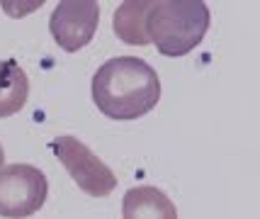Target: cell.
Here are the masks:
<instances>
[{"mask_svg":"<svg viewBox=\"0 0 260 219\" xmlns=\"http://www.w3.org/2000/svg\"><path fill=\"white\" fill-rule=\"evenodd\" d=\"M122 219H178V209L163 190L139 185L126 190L122 200Z\"/></svg>","mask_w":260,"mask_h":219,"instance_id":"6","label":"cell"},{"mask_svg":"<svg viewBox=\"0 0 260 219\" xmlns=\"http://www.w3.org/2000/svg\"><path fill=\"white\" fill-rule=\"evenodd\" d=\"M153 0H126L114 10V35L122 42L134 46H146L151 44L146 35V15L151 10Z\"/></svg>","mask_w":260,"mask_h":219,"instance_id":"8","label":"cell"},{"mask_svg":"<svg viewBox=\"0 0 260 219\" xmlns=\"http://www.w3.org/2000/svg\"><path fill=\"white\" fill-rule=\"evenodd\" d=\"M49 195L46 175L29 163L0 168V217L27 219L44 207Z\"/></svg>","mask_w":260,"mask_h":219,"instance_id":"3","label":"cell"},{"mask_svg":"<svg viewBox=\"0 0 260 219\" xmlns=\"http://www.w3.org/2000/svg\"><path fill=\"white\" fill-rule=\"evenodd\" d=\"M100 22V5L95 0H61L49 17V32L58 49L80 51L92 42Z\"/></svg>","mask_w":260,"mask_h":219,"instance_id":"5","label":"cell"},{"mask_svg":"<svg viewBox=\"0 0 260 219\" xmlns=\"http://www.w3.org/2000/svg\"><path fill=\"white\" fill-rule=\"evenodd\" d=\"M209 29V8L202 0H158L146 15L148 42L163 56H185L202 44Z\"/></svg>","mask_w":260,"mask_h":219,"instance_id":"2","label":"cell"},{"mask_svg":"<svg viewBox=\"0 0 260 219\" xmlns=\"http://www.w3.org/2000/svg\"><path fill=\"white\" fill-rule=\"evenodd\" d=\"M51 151L68 171L80 190L90 197H107L117 187V175L105 161H100L80 139L63 134L51 141Z\"/></svg>","mask_w":260,"mask_h":219,"instance_id":"4","label":"cell"},{"mask_svg":"<svg viewBox=\"0 0 260 219\" xmlns=\"http://www.w3.org/2000/svg\"><path fill=\"white\" fill-rule=\"evenodd\" d=\"M29 98V78L22 66L8 58L0 61V119L17 115Z\"/></svg>","mask_w":260,"mask_h":219,"instance_id":"7","label":"cell"},{"mask_svg":"<svg viewBox=\"0 0 260 219\" xmlns=\"http://www.w3.org/2000/svg\"><path fill=\"white\" fill-rule=\"evenodd\" d=\"M92 103L110 119H139L160 103L158 73L144 58H110L92 76Z\"/></svg>","mask_w":260,"mask_h":219,"instance_id":"1","label":"cell"},{"mask_svg":"<svg viewBox=\"0 0 260 219\" xmlns=\"http://www.w3.org/2000/svg\"><path fill=\"white\" fill-rule=\"evenodd\" d=\"M3 163H5V151H3V144H0V168H3Z\"/></svg>","mask_w":260,"mask_h":219,"instance_id":"9","label":"cell"}]
</instances>
